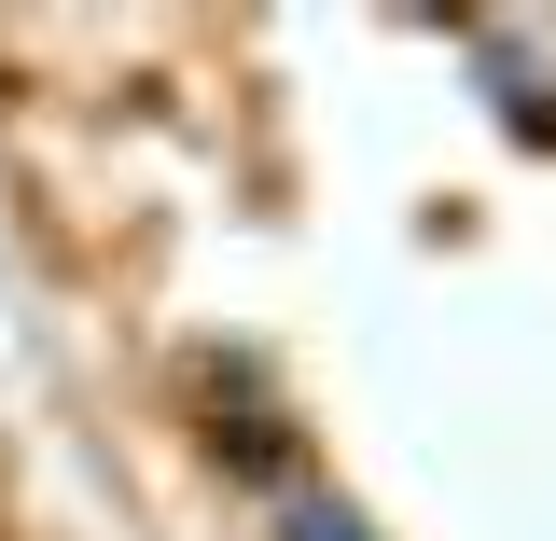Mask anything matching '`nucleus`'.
<instances>
[{
    "label": "nucleus",
    "instance_id": "f257e3e1",
    "mask_svg": "<svg viewBox=\"0 0 556 541\" xmlns=\"http://www.w3.org/2000/svg\"><path fill=\"white\" fill-rule=\"evenodd\" d=\"M306 541H362V528H348V514H306Z\"/></svg>",
    "mask_w": 556,
    "mask_h": 541
}]
</instances>
